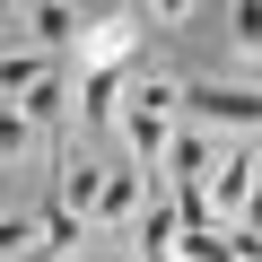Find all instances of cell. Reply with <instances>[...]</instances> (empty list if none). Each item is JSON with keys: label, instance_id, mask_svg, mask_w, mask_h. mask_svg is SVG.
<instances>
[{"label": "cell", "instance_id": "1", "mask_svg": "<svg viewBox=\"0 0 262 262\" xmlns=\"http://www.w3.org/2000/svg\"><path fill=\"white\" fill-rule=\"evenodd\" d=\"M140 9H114V18H88L79 44H70V70H131V53H140Z\"/></svg>", "mask_w": 262, "mask_h": 262}, {"label": "cell", "instance_id": "2", "mask_svg": "<svg viewBox=\"0 0 262 262\" xmlns=\"http://www.w3.org/2000/svg\"><path fill=\"white\" fill-rule=\"evenodd\" d=\"M184 114L201 131H245V140H262V88H184Z\"/></svg>", "mask_w": 262, "mask_h": 262}, {"label": "cell", "instance_id": "3", "mask_svg": "<svg viewBox=\"0 0 262 262\" xmlns=\"http://www.w3.org/2000/svg\"><path fill=\"white\" fill-rule=\"evenodd\" d=\"M114 131H122V158H140V166L158 175V158H166V140H175V114H166V105H140V96H122V105H114Z\"/></svg>", "mask_w": 262, "mask_h": 262}, {"label": "cell", "instance_id": "4", "mask_svg": "<svg viewBox=\"0 0 262 262\" xmlns=\"http://www.w3.org/2000/svg\"><path fill=\"white\" fill-rule=\"evenodd\" d=\"M158 175L140 166V158H122V166H105V184H96V201H88V227H131V210H140V192H149Z\"/></svg>", "mask_w": 262, "mask_h": 262}, {"label": "cell", "instance_id": "5", "mask_svg": "<svg viewBox=\"0 0 262 262\" xmlns=\"http://www.w3.org/2000/svg\"><path fill=\"white\" fill-rule=\"evenodd\" d=\"M79 0H27V9H18V35L35 44V53H61L70 61V44H79Z\"/></svg>", "mask_w": 262, "mask_h": 262}, {"label": "cell", "instance_id": "6", "mask_svg": "<svg viewBox=\"0 0 262 262\" xmlns=\"http://www.w3.org/2000/svg\"><path fill=\"white\" fill-rule=\"evenodd\" d=\"M18 105H27V122L44 131V140H53V131L70 122V61H44V70L18 88Z\"/></svg>", "mask_w": 262, "mask_h": 262}, {"label": "cell", "instance_id": "7", "mask_svg": "<svg viewBox=\"0 0 262 262\" xmlns=\"http://www.w3.org/2000/svg\"><path fill=\"white\" fill-rule=\"evenodd\" d=\"M122 79H131V70H70V105H79V122H114Z\"/></svg>", "mask_w": 262, "mask_h": 262}, {"label": "cell", "instance_id": "8", "mask_svg": "<svg viewBox=\"0 0 262 262\" xmlns=\"http://www.w3.org/2000/svg\"><path fill=\"white\" fill-rule=\"evenodd\" d=\"M175 227H184V201H140V210H131V253H166L175 245Z\"/></svg>", "mask_w": 262, "mask_h": 262}, {"label": "cell", "instance_id": "9", "mask_svg": "<svg viewBox=\"0 0 262 262\" xmlns=\"http://www.w3.org/2000/svg\"><path fill=\"white\" fill-rule=\"evenodd\" d=\"M79 227H88V219H79L70 201H53V210L35 219V253H79Z\"/></svg>", "mask_w": 262, "mask_h": 262}, {"label": "cell", "instance_id": "10", "mask_svg": "<svg viewBox=\"0 0 262 262\" xmlns=\"http://www.w3.org/2000/svg\"><path fill=\"white\" fill-rule=\"evenodd\" d=\"M35 140H44V131L27 122V105H18V96H0V166H18Z\"/></svg>", "mask_w": 262, "mask_h": 262}, {"label": "cell", "instance_id": "11", "mask_svg": "<svg viewBox=\"0 0 262 262\" xmlns=\"http://www.w3.org/2000/svg\"><path fill=\"white\" fill-rule=\"evenodd\" d=\"M122 96H140V105H166V114H184V79H175V70H140V79H122Z\"/></svg>", "mask_w": 262, "mask_h": 262}, {"label": "cell", "instance_id": "12", "mask_svg": "<svg viewBox=\"0 0 262 262\" xmlns=\"http://www.w3.org/2000/svg\"><path fill=\"white\" fill-rule=\"evenodd\" d=\"M44 61H61V53H35V44H18V53H0V96H18Z\"/></svg>", "mask_w": 262, "mask_h": 262}, {"label": "cell", "instance_id": "13", "mask_svg": "<svg viewBox=\"0 0 262 262\" xmlns=\"http://www.w3.org/2000/svg\"><path fill=\"white\" fill-rule=\"evenodd\" d=\"M96 184H105V166H88V158H70V166H61V201H70L79 219H88V201H96Z\"/></svg>", "mask_w": 262, "mask_h": 262}, {"label": "cell", "instance_id": "14", "mask_svg": "<svg viewBox=\"0 0 262 262\" xmlns=\"http://www.w3.org/2000/svg\"><path fill=\"white\" fill-rule=\"evenodd\" d=\"M227 35H236V53H262V0H236V9H227Z\"/></svg>", "mask_w": 262, "mask_h": 262}, {"label": "cell", "instance_id": "15", "mask_svg": "<svg viewBox=\"0 0 262 262\" xmlns=\"http://www.w3.org/2000/svg\"><path fill=\"white\" fill-rule=\"evenodd\" d=\"M192 9H201V0H140V18H149V27H184Z\"/></svg>", "mask_w": 262, "mask_h": 262}, {"label": "cell", "instance_id": "16", "mask_svg": "<svg viewBox=\"0 0 262 262\" xmlns=\"http://www.w3.org/2000/svg\"><path fill=\"white\" fill-rule=\"evenodd\" d=\"M0 253H35V219H18V210L0 219Z\"/></svg>", "mask_w": 262, "mask_h": 262}, {"label": "cell", "instance_id": "17", "mask_svg": "<svg viewBox=\"0 0 262 262\" xmlns=\"http://www.w3.org/2000/svg\"><path fill=\"white\" fill-rule=\"evenodd\" d=\"M0 27H18V0H0Z\"/></svg>", "mask_w": 262, "mask_h": 262}]
</instances>
